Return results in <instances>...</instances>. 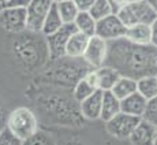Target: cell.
Wrapping results in <instances>:
<instances>
[{"instance_id":"obj_5","label":"cell","mask_w":157,"mask_h":145,"mask_svg":"<svg viewBox=\"0 0 157 145\" xmlns=\"http://www.w3.org/2000/svg\"><path fill=\"white\" fill-rule=\"evenodd\" d=\"M117 15L126 26L138 25V23L150 25L157 18V14L155 13V10L152 8V6L147 0L128 3L117 13Z\"/></svg>"},{"instance_id":"obj_31","label":"cell","mask_w":157,"mask_h":145,"mask_svg":"<svg viewBox=\"0 0 157 145\" xmlns=\"http://www.w3.org/2000/svg\"><path fill=\"white\" fill-rule=\"evenodd\" d=\"M108 2H109L111 7H112L113 14H117L126 4H127V2H126V0H108Z\"/></svg>"},{"instance_id":"obj_27","label":"cell","mask_w":157,"mask_h":145,"mask_svg":"<svg viewBox=\"0 0 157 145\" xmlns=\"http://www.w3.org/2000/svg\"><path fill=\"white\" fill-rule=\"evenodd\" d=\"M144 120H147L152 125L157 126V96L153 99H149L146 103V108L142 115Z\"/></svg>"},{"instance_id":"obj_16","label":"cell","mask_w":157,"mask_h":145,"mask_svg":"<svg viewBox=\"0 0 157 145\" xmlns=\"http://www.w3.org/2000/svg\"><path fill=\"white\" fill-rule=\"evenodd\" d=\"M96 90H97V86H96L94 78H93V72L90 70L86 75H83V77L74 85L72 96H74V100L77 103H82L85 99H87L89 96H92Z\"/></svg>"},{"instance_id":"obj_35","label":"cell","mask_w":157,"mask_h":145,"mask_svg":"<svg viewBox=\"0 0 157 145\" xmlns=\"http://www.w3.org/2000/svg\"><path fill=\"white\" fill-rule=\"evenodd\" d=\"M7 2H8V0H0V6H2V7H3V6H4Z\"/></svg>"},{"instance_id":"obj_4","label":"cell","mask_w":157,"mask_h":145,"mask_svg":"<svg viewBox=\"0 0 157 145\" xmlns=\"http://www.w3.org/2000/svg\"><path fill=\"white\" fill-rule=\"evenodd\" d=\"M6 126L21 140H26L38 130V120L30 108L18 107L8 114Z\"/></svg>"},{"instance_id":"obj_38","label":"cell","mask_w":157,"mask_h":145,"mask_svg":"<svg viewBox=\"0 0 157 145\" xmlns=\"http://www.w3.org/2000/svg\"><path fill=\"white\" fill-rule=\"evenodd\" d=\"M52 2H55V3H56V2H62V0H52Z\"/></svg>"},{"instance_id":"obj_13","label":"cell","mask_w":157,"mask_h":145,"mask_svg":"<svg viewBox=\"0 0 157 145\" xmlns=\"http://www.w3.org/2000/svg\"><path fill=\"white\" fill-rule=\"evenodd\" d=\"M92 72H93L96 86L100 90H111L115 86V84L117 82V80L122 77L117 70L105 65L98 69H93Z\"/></svg>"},{"instance_id":"obj_26","label":"cell","mask_w":157,"mask_h":145,"mask_svg":"<svg viewBox=\"0 0 157 145\" xmlns=\"http://www.w3.org/2000/svg\"><path fill=\"white\" fill-rule=\"evenodd\" d=\"M22 145H56V144H55V140L49 134H47L45 131L37 130L29 138L23 140Z\"/></svg>"},{"instance_id":"obj_14","label":"cell","mask_w":157,"mask_h":145,"mask_svg":"<svg viewBox=\"0 0 157 145\" xmlns=\"http://www.w3.org/2000/svg\"><path fill=\"white\" fill-rule=\"evenodd\" d=\"M102 93L104 90L97 89L92 96L79 103V110L83 118L86 119H100L102 107Z\"/></svg>"},{"instance_id":"obj_11","label":"cell","mask_w":157,"mask_h":145,"mask_svg":"<svg viewBox=\"0 0 157 145\" xmlns=\"http://www.w3.org/2000/svg\"><path fill=\"white\" fill-rule=\"evenodd\" d=\"M108 53V41L98 36H92L89 38L86 51L83 53V59L93 69H98L104 66Z\"/></svg>"},{"instance_id":"obj_17","label":"cell","mask_w":157,"mask_h":145,"mask_svg":"<svg viewBox=\"0 0 157 145\" xmlns=\"http://www.w3.org/2000/svg\"><path fill=\"white\" fill-rule=\"evenodd\" d=\"M89 36L83 34L82 32H78L75 30L72 33V36L70 37L67 43V47H66V56L68 58H83V53L86 51L87 43H89Z\"/></svg>"},{"instance_id":"obj_9","label":"cell","mask_w":157,"mask_h":145,"mask_svg":"<svg viewBox=\"0 0 157 145\" xmlns=\"http://www.w3.org/2000/svg\"><path fill=\"white\" fill-rule=\"evenodd\" d=\"M52 0H30L26 8L28 17V30L34 33H41L44 21L52 7Z\"/></svg>"},{"instance_id":"obj_1","label":"cell","mask_w":157,"mask_h":145,"mask_svg":"<svg viewBox=\"0 0 157 145\" xmlns=\"http://www.w3.org/2000/svg\"><path fill=\"white\" fill-rule=\"evenodd\" d=\"M105 66H111L120 75L140 80L157 74V47L153 44H134L126 37L108 41Z\"/></svg>"},{"instance_id":"obj_3","label":"cell","mask_w":157,"mask_h":145,"mask_svg":"<svg viewBox=\"0 0 157 145\" xmlns=\"http://www.w3.org/2000/svg\"><path fill=\"white\" fill-rule=\"evenodd\" d=\"M55 65L51 71H48V77L52 78L53 82L60 85H75L83 75H86L90 70H93L92 66H89L83 58H68L63 56L60 59L53 60Z\"/></svg>"},{"instance_id":"obj_10","label":"cell","mask_w":157,"mask_h":145,"mask_svg":"<svg viewBox=\"0 0 157 145\" xmlns=\"http://www.w3.org/2000/svg\"><path fill=\"white\" fill-rule=\"evenodd\" d=\"M0 26L8 33H21L28 29L26 8H2Z\"/></svg>"},{"instance_id":"obj_34","label":"cell","mask_w":157,"mask_h":145,"mask_svg":"<svg viewBox=\"0 0 157 145\" xmlns=\"http://www.w3.org/2000/svg\"><path fill=\"white\" fill-rule=\"evenodd\" d=\"M147 2L150 3V6H152V8L155 10V13L157 14V0H147Z\"/></svg>"},{"instance_id":"obj_20","label":"cell","mask_w":157,"mask_h":145,"mask_svg":"<svg viewBox=\"0 0 157 145\" xmlns=\"http://www.w3.org/2000/svg\"><path fill=\"white\" fill-rule=\"evenodd\" d=\"M74 25L78 32H82L83 34L89 36H96V28H97V21L92 17L89 11H79L74 21Z\"/></svg>"},{"instance_id":"obj_21","label":"cell","mask_w":157,"mask_h":145,"mask_svg":"<svg viewBox=\"0 0 157 145\" xmlns=\"http://www.w3.org/2000/svg\"><path fill=\"white\" fill-rule=\"evenodd\" d=\"M63 25H64V22H63L62 17H60L59 11H57L56 3L53 2L52 7H51L49 13H48L47 18H45V21H44L43 29H41V34H43V36L53 34V33L57 32V30L62 28Z\"/></svg>"},{"instance_id":"obj_6","label":"cell","mask_w":157,"mask_h":145,"mask_svg":"<svg viewBox=\"0 0 157 145\" xmlns=\"http://www.w3.org/2000/svg\"><path fill=\"white\" fill-rule=\"evenodd\" d=\"M141 119L142 118L130 115V114L120 111L119 114H116L113 118H111L109 120L105 122V129L112 137L124 140V138H128L131 135V133L134 131V129L137 127Z\"/></svg>"},{"instance_id":"obj_36","label":"cell","mask_w":157,"mask_h":145,"mask_svg":"<svg viewBox=\"0 0 157 145\" xmlns=\"http://www.w3.org/2000/svg\"><path fill=\"white\" fill-rule=\"evenodd\" d=\"M126 2H127V4H128V3H135V2H141V0H126Z\"/></svg>"},{"instance_id":"obj_33","label":"cell","mask_w":157,"mask_h":145,"mask_svg":"<svg viewBox=\"0 0 157 145\" xmlns=\"http://www.w3.org/2000/svg\"><path fill=\"white\" fill-rule=\"evenodd\" d=\"M3 123H4V114H3V108H2V104H0V130L4 127Z\"/></svg>"},{"instance_id":"obj_25","label":"cell","mask_w":157,"mask_h":145,"mask_svg":"<svg viewBox=\"0 0 157 145\" xmlns=\"http://www.w3.org/2000/svg\"><path fill=\"white\" fill-rule=\"evenodd\" d=\"M89 13L92 14V17L94 18L96 21H100L102 18L113 14V11H112V7H111L108 0H96V2L93 3Z\"/></svg>"},{"instance_id":"obj_2","label":"cell","mask_w":157,"mask_h":145,"mask_svg":"<svg viewBox=\"0 0 157 145\" xmlns=\"http://www.w3.org/2000/svg\"><path fill=\"white\" fill-rule=\"evenodd\" d=\"M13 51L18 63L29 71L36 70L45 60L49 59L47 40L36 38L32 34L21 36L18 40H15Z\"/></svg>"},{"instance_id":"obj_32","label":"cell","mask_w":157,"mask_h":145,"mask_svg":"<svg viewBox=\"0 0 157 145\" xmlns=\"http://www.w3.org/2000/svg\"><path fill=\"white\" fill-rule=\"evenodd\" d=\"M150 30H152V44L157 47V18L150 23Z\"/></svg>"},{"instance_id":"obj_19","label":"cell","mask_w":157,"mask_h":145,"mask_svg":"<svg viewBox=\"0 0 157 145\" xmlns=\"http://www.w3.org/2000/svg\"><path fill=\"white\" fill-rule=\"evenodd\" d=\"M122 111L120 107V100L112 93V90H104L102 93V107H101V115L100 119L107 122L111 118H113L116 114Z\"/></svg>"},{"instance_id":"obj_39","label":"cell","mask_w":157,"mask_h":145,"mask_svg":"<svg viewBox=\"0 0 157 145\" xmlns=\"http://www.w3.org/2000/svg\"><path fill=\"white\" fill-rule=\"evenodd\" d=\"M156 77H157V74H156Z\"/></svg>"},{"instance_id":"obj_37","label":"cell","mask_w":157,"mask_h":145,"mask_svg":"<svg viewBox=\"0 0 157 145\" xmlns=\"http://www.w3.org/2000/svg\"><path fill=\"white\" fill-rule=\"evenodd\" d=\"M155 145H157V130H156V141H155Z\"/></svg>"},{"instance_id":"obj_30","label":"cell","mask_w":157,"mask_h":145,"mask_svg":"<svg viewBox=\"0 0 157 145\" xmlns=\"http://www.w3.org/2000/svg\"><path fill=\"white\" fill-rule=\"evenodd\" d=\"M94 2L96 0H74V3L77 4L79 11H90V8H92Z\"/></svg>"},{"instance_id":"obj_29","label":"cell","mask_w":157,"mask_h":145,"mask_svg":"<svg viewBox=\"0 0 157 145\" xmlns=\"http://www.w3.org/2000/svg\"><path fill=\"white\" fill-rule=\"evenodd\" d=\"M30 0H8L2 8H28Z\"/></svg>"},{"instance_id":"obj_22","label":"cell","mask_w":157,"mask_h":145,"mask_svg":"<svg viewBox=\"0 0 157 145\" xmlns=\"http://www.w3.org/2000/svg\"><path fill=\"white\" fill-rule=\"evenodd\" d=\"M111 90H112V93L119 99V100H123V99L128 97V96L132 95V93L138 92L137 90V80L122 75Z\"/></svg>"},{"instance_id":"obj_23","label":"cell","mask_w":157,"mask_h":145,"mask_svg":"<svg viewBox=\"0 0 157 145\" xmlns=\"http://www.w3.org/2000/svg\"><path fill=\"white\" fill-rule=\"evenodd\" d=\"M137 90L145 99H153L157 96V77L156 75H146L137 80Z\"/></svg>"},{"instance_id":"obj_28","label":"cell","mask_w":157,"mask_h":145,"mask_svg":"<svg viewBox=\"0 0 157 145\" xmlns=\"http://www.w3.org/2000/svg\"><path fill=\"white\" fill-rule=\"evenodd\" d=\"M23 140L15 135L7 126L0 130V145H22Z\"/></svg>"},{"instance_id":"obj_15","label":"cell","mask_w":157,"mask_h":145,"mask_svg":"<svg viewBox=\"0 0 157 145\" xmlns=\"http://www.w3.org/2000/svg\"><path fill=\"white\" fill-rule=\"evenodd\" d=\"M146 103L147 99H145L140 92H135L132 95H130L128 97L120 100V107H122L123 112L142 118L145 108H146Z\"/></svg>"},{"instance_id":"obj_7","label":"cell","mask_w":157,"mask_h":145,"mask_svg":"<svg viewBox=\"0 0 157 145\" xmlns=\"http://www.w3.org/2000/svg\"><path fill=\"white\" fill-rule=\"evenodd\" d=\"M77 30L74 23H64L57 32L49 36H44L47 40L48 51H49V59L56 60L66 56V47L72 36V33Z\"/></svg>"},{"instance_id":"obj_24","label":"cell","mask_w":157,"mask_h":145,"mask_svg":"<svg viewBox=\"0 0 157 145\" xmlns=\"http://www.w3.org/2000/svg\"><path fill=\"white\" fill-rule=\"evenodd\" d=\"M56 7L59 11L60 17H62L64 23H74L77 15L79 14L77 4L74 0H62V2H56Z\"/></svg>"},{"instance_id":"obj_8","label":"cell","mask_w":157,"mask_h":145,"mask_svg":"<svg viewBox=\"0 0 157 145\" xmlns=\"http://www.w3.org/2000/svg\"><path fill=\"white\" fill-rule=\"evenodd\" d=\"M127 26L123 23L117 14H111L108 17L97 21L96 36L104 38L107 41H113L117 38H123L126 36Z\"/></svg>"},{"instance_id":"obj_18","label":"cell","mask_w":157,"mask_h":145,"mask_svg":"<svg viewBox=\"0 0 157 145\" xmlns=\"http://www.w3.org/2000/svg\"><path fill=\"white\" fill-rule=\"evenodd\" d=\"M124 37L134 44H140V45L152 44V30H150V25L138 23V25L127 26Z\"/></svg>"},{"instance_id":"obj_12","label":"cell","mask_w":157,"mask_h":145,"mask_svg":"<svg viewBox=\"0 0 157 145\" xmlns=\"http://www.w3.org/2000/svg\"><path fill=\"white\" fill-rule=\"evenodd\" d=\"M156 130L157 126L152 125L147 120L141 119L134 131L128 137L132 145H155L156 141Z\"/></svg>"}]
</instances>
